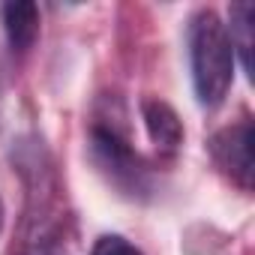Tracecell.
I'll return each instance as SVG.
<instances>
[{
  "mask_svg": "<svg viewBox=\"0 0 255 255\" xmlns=\"http://www.w3.org/2000/svg\"><path fill=\"white\" fill-rule=\"evenodd\" d=\"M189 63L198 102L204 108L222 105L234 81V48L213 9H201L189 21Z\"/></svg>",
  "mask_w": 255,
  "mask_h": 255,
  "instance_id": "obj_1",
  "label": "cell"
},
{
  "mask_svg": "<svg viewBox=\"0 0 255 255\" xmlns=\"http://www.w3.org/2000/svg\"><path fill=\"white\" fill-rule=\"evenodd\" d=\"M90 156H93L96 168L108 177V183H114L123 195L141 198V195L150 192V171H147L144 159L114 129L93 126V132H90Z\"/></svg>",
  "mask_w": 255,
  "mask_h": 255,
  "instance_id": "obj_2",
  "label": "cell"
},
{
  "mask_svg": "<svg viewBox=\"0 0 255 255\" xmlns=\"http://www.w3.org/2000/svg\"><path fill=\"white\" fill-rule=\"evenodd\" d=\"M213 162L240 186L252 189L255 177V126L252 120H240L234 126H225L210 138Z\"/></svg>",
  "mask_w": 255,
  "mask_h": 255,
  "instance_id": "obj_3",
  "label": "cell"
},
{
  "mask_svg": "<svg viewBox=\"0 0 255 255\" xmlns=\"http://www.w3.org/2000/svg\"><path fill=\"white\" fill-rule=\"evenodd\" d=\"M141 117H144L150 141L162 153H174L183 144V123H180L177 111L168 102H162V99H144L141 102Z\"/></svg>",
  "mask_w": 255,
  "mask_h": 255,
  "instance_id": "obj_4",
  "label": "cell"
},
{
  "mask_svg": "<svg viewBox=\"0 0 255 255\" xmlns=\"http://www.w3.org/2000/svg\"><path fill=\"white\" fill-rule=\"evenodd\" d=\"M3 30L9 39V48L24 54L36 36H39V6L30 0H15L3 6Z\"/></svg>",
  "mask_w": 255,
  "mask_h": 255,
  "instance_id": "obj_5",
  "label": "cell"
},
{
  "mask_svg": "<svg viewBox=\"0 0 255 255\" xmlns=\"http://www.w3.org/2000/svg\"><path fill=\"white\" fill-rule=\"evenodd\" d=\"M252 18H255V6L243 0V3L231 6V24H225L231 48H234V57L240 54V63H243V69L249 75H252V27H255Z\"/></svg>",
  "mask_w": 255,
  "mask_h": 255,
  "instance_id": "obj_6",
  "label": "cell"
},
{
  "mask_svg": "<svg viewBox=\"0 0 255 255\" xmlns=\"http://www.w3.org/2000/svg\"><path fill=\"white\" fill-rule=\"evenodd\" d=\"M90 255H141V249L132 246L129 240L120 237V234H102L93 243V252Z\"/></svg>",
  "mask_w": 255,
  "mask_h": 255,
  "instance_id": "obj_7",
  "label": "cell"
},
{
  "mask_svg": "<svg viewBox=\"0 0 255 255\" xmlns=\"http://www.w3.org/2000/svg\"><path fill=\"white\" fill-rule=\"evenodd\" d=\"M0 228H3V201H0Z\"/></svg>",
  "mask_w": 255,
  "mask_h": 255,
  "instance_id": "obj_8",
  "label": "cell"
}]
</instances>
